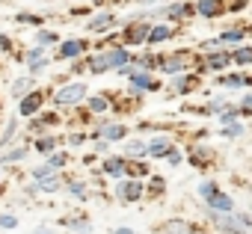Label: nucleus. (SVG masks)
Masks as SVG:
<instances>
[{
  "label": "nucleus",
  "mask_w": 252,
  "mask_h": 234,
  "mask_svg": "<svg viewBox=\"0 0 252 234\" xmlns=\"http://www.w3.org/2000/svg\"><path fill=\"white\" fill-rule=\"evenodd\" d=\"M83 98H86V83H80V80L65 83L63 89L54 92V104H57V107H74V104H80Z\"/></svg>",
  "instance_id": "1"
},
{
  "label": "nucleus",
  "mask_w": 252,
  "mask_h": 234,
  "mask_svg": "<svg viewBox=\"0 0 252 234\" xmlns=\"http://www.w3.org/2000/svg\"><path fill=\"white\" fill-rule=\"evenodd\" d=\"M193 65V54L190 51H178V54H169V57H163V62H160V68L166 71V74H178V71H187Z\"/></svg>",
  "instance_id": "2"
},
{
  "label": "nucleus",
  "mask_w": 252,
  "mask_h": 234,
  "mask_svg": "<svg viewBox=\"0 0 252 234\" xmlns=\"http://www.w3.org/2000/svg\"><path fill=\"white\" fill-rule=\"evenodd\" d=\"M149 36H152V27L146 24V18H137L125 27V42L128 45H143V42H149Z\"/></svg>",
  "instance_id": "3"
},
{
  "label": "nucleus",
  "mask_w": 252,
  "mask_h": 234,
  "mask_svg": "<svg viewBox=\"0 0 252 234\" xmlns=\"http://www.w3.org/2000/svg\"><path fill=\"white\" fill-rule=\"evenodd\" d=\"M143 193H146V187H143L137 178H128V181L116 184V196H119L122 202H137V199H143Z\"/></svg>",
  "instance_id": "4"
},
{
  "label": "nucleus",
  "mask_w": 252,
  "mask_h": 234,
  "mask_svg": "<svg viewBox=\"0 0 252 234\" xmlns=\"http://www.w3.org/2000/svg\"><path fill=\"white\" fill-rule=\"evenodd\" d=\"M42 104H45V95H42L39 89H33L27 98H21V101H18V113H21V116H27V119H36V113L42 110Z\"/></svg>",
  "instance_id": "5"
},
{
  "label": "nucleus",
  "mask_w": 252,
  "mask_h": 234,
  "mask_svg": "<svg viewBox=\"0 0 252 234\" xmlns=\"http://www.w3.org/2000/svg\"><path fill=\"white\" fill-rule=\"evenodd\" d=\"M86 48H89V42H83V39H68V42H60L57 57H60V59H77L80 54H86Z\"/></svg>",
  "instance_id": "6"
},
{
  "label": "nucleus",
  "mask_w": 252,
  "mask_h": 234,
  "mask_svg": "<svg viewBox=\"0 0 252 234\" xmlns=\"http://www.w3.org/2000/svg\"><path fill=\"white\" fill-rule=\"evenodd\" d=\"M104 57H107V65L110 68H125V65H131V54L125 51V48H110V51H104Z\"/></svg>",
  "instance_id": "7"
},
{
  "label": "nucleus",
  "mask_w": 252,
  "mask_h": 234,
  "mask_svg": "<svg viewBox=\"0 0 252 234\" xmlns=\"http://www.w3.org/2000/svg\"><path fill=\"white\" fill-rule=\"evenodd\" d=\"M95 137H104L107 143H119V140H125V137H128V128H125V125H101L98 131H95Z\"/></svg>",
  "instance_id": "8"
},
{
  "label": "nucleus",
  "mask_w": 252,
  "mask_h": 234,
  "mask_svg": "<svg viewBox=\"0 0 252 234\" xmlns=\"http://www.w3.org/2000/svg\"><path fill=\"white\" fill-rule=\"evenodd\" d=\"M110 27H116V15H113V12H101V15H95V18L86 24L89 33H104V30H110Z\"/></svg>",
  "instance_id": "9"
},
{
  "label": "nucleus",
  "mask_w": 252,
  "mask_h": 234,
  "mask_svg": "<svg viewBox=\"0 0 252 234\" xmlns=\"http://www.w3.org/2000/svg\"><path fill=\"white\" fill-rule=\"evenodd\" d=\"M149 89H158V83L152 80L149 71H134L131 74V92H149Z\"/></svg>",
  "instance_id": "10"
},
{
  "label": "nucleus",
  "mask_w": 252,
  "mask_h": 234,
  "mask_svg": "<svg viewBox=\"0 0 252 234\" xmlns=\"http://www.w3.org/2000/svg\"><path fill=\"white\" fill-rule=\"evenodd\" d=\"M101 169H104L107 175H113V178H122L125 172H128V160H125V157H107V160L101 163Z\"/></svg>",
  "instance_id": "11"
},
{
  "label": "nucleus",
  "mask_w": 252,
  "mask_h": 234,
  "mask_svg": "<svg viewBox=\"0 0 252 234\" xmlns=\"http://www.w3.org/2000/svg\"><path fill=\"white\" fill-rule=\"evenodd\" d=\"M160 234H196V228L184 219H169L160 225Z\"/></svg>",
  "instance_id": "12"
},
{
  "label": "nucleus",
  "mask_w": 252,
  "mask_h": 234,
  "mask_svg": "<svg viewBox=\"0 0 252 234\" xmlns=\"http://www.w3.org/2000/svg\"><path fill=\"white\" fill-rule=\"evenodd\" d=\"M30 92H33V77H30V74H24V77H15V80H12V98H18V101H21V98H27Z\"/></svg>",
  "instance_id": "13"
},
{
  "label": "nucleus",
  "mask_w": 252,
  "mask_h": 234,
  "mask_svg": "<svg viewBox=\"0 0 252 234\" xmlns=\"http://www.w3.org/2000/svg\"><path fill=\"white\" fill-rule=\"evenodd\" d=\"M208 207H211V210H217V213H231V210H234V202H231V196L217 193V196L208 202Z\"/></svg>",
  "instance_id": "14"
},
{
  "label": "nucleus",
  "mask_w": 252,
  "mask_h": 234,
  "mask_svg": "<svg viewBox=\"0 0 252 234\" xmlns=\"http://www.w3.org/2000/svg\"><path fill=\"white\" fill-rule=\"evenodd\" d=\"M196 12L205 15V18H217V15L222 12V3H220V0H199V3H196Z\"/></svg>",
  "instance_id": "15"
},
{
  "label": "nucleus",
  "mask_w": 252,
  "mask_h": 234,
  "mask_svg": "<svg viewBox=\"0 0 252 234\" xmlns=\"http://www.w3.org/2000/svg\"><path fill=\"white\" fill-rule=\"evenodd\" d=\"M193 12H196V6H190V3H172V6L160 9V15H166V18H184V15H193Z\"/></svg>",
  "instance_id": "16"
},
{
  "label": "nucleus",
  "mask_w": 252,
  "mask_h": 234,
  "mask_svg": "<svg viewBox=\"0 0 252 234\" xmlns=\"http://www.w3.org/2000/svg\"><path fill=\"white\" fill-rule=\"evenodd\" d=\"M169 148H175V146L169 143V137H155V140L149 143V154H155V157H166Z\"/></svg>",
  "instance_id": "17"
},
{
  "label": "nucleus",
  "mask_w": 252,
  "mask_h": 234,
  "mask_svg": "<svg viewBox=\"0 0 252 234\" xmlns=\"http://www.w3.org/2000/svg\"><path fill=\"white\" fill-rule=\"evenodd\" d=\"M86 110H89V113H107V110H110V98H104V95H89V98H86Z\"/></svg>",
  "instance_id": "18"
},
{
  "label": "nucleus",
  "mask_w": 252,
  "mask_h": 234,
  "mask_svg": "<svg viewBox=\"0 0 252 234\" xmlns=\"http://www.w3.org/2000/svg\"><path fill=\"white\" fill-rule=\"evenodd\" d=\"M169 36H172V27H169V24H158V27H152L149 45H160V42H166Z\"/></svg>",
  "instance_id": "19"
},
{
  "label": "nucleus",
  "mask_w": 252,
  "mask_h": 234,
  "mask_svg": "<svg viewBox=\"0 0 252 234\" xmlns=\"http://www.w3.org/2000/svg\"><path fill=\"white\" fill-rule=\"evenodd\" d=\"M65 228H74V231H83V234H89L92 231V225H89V219H83V216H65V219H60Z\"/></svg>",
  "instance_id": "20"
},
{
  "label": "nucleus",
  "mask_w": 252,
  "mask_h": 234,
  "mask_svg": "<svg viewBox=\"0 0 252 234\" xmlns=\"http://www.w3.org/2000/svg\"><path fill=\"white\" fill-rule=\"evenodd\" d=\"M125 154L143 157V154H149V143H143V140H128V143H125Z\"/></svg>",
  "instance_id": "21"
},
{
  "label": "nucleus",
  "mask_w": 252,
  "mask_h": 234,
  "mask_svg": "<svg viewBox=\"0 0 252 234\" xmlns=\"http://www.w3.org/2000/svg\"><path fill=\"white\" fill-rule=\"evenodd\" d=\"M36 187H39L42 193L54 196V193H60V190H63V178H60V175H54V178H45V181H39Z\"/></svg>",
  "instance_id": "22"
},
{
  "label": "nucleus",
  "mask_w": 252,
  "mask_h": 234,
  "mask_svg": "<svg viewBox=\"0 0 252 234\" xmlns=\"http://www.w3.org/2000/svg\"><path fill=\"white\" fill-rule=\"evenodd\" d=\"M27 157V148L21 146V148H12V151H6L3 157H0V169L3 166H12V163H18V160H24Z\"/></svg>",
  "instance_id": "23"
},
{
  "label": "nucleus",
  "mask_w": 252,
  "mask_h": 234,
  "mask_svg": "<svg viewBox=\"0 0 252 234\" xmlns=\"http://www.w3.org/2000/svg\"><path fill=\"white\" fill-rule=\"evenodd\" d=\"M220 86H252V77H246V74H225V77H220Z\"/></svg>",
  "instance_id": "24"
},
{
  "label": "nucleus",
  "mask_w": 252,
  "mask_h": 234,
  "mask_svg": "<svg viewBox=\"0 0 252 234\" xmlns=\"http://www.w3.org/2000/svg\"><path fill=\"white\" fill-rule=\"evenodd\" d=\"M36 42H39V48H51V45L60 42V36H57L54 30H39V33H36Z\"/></svg>",
  "instance_id": "25"
},
{
  "label": "nucleus",
  "mask_w": 252,
  "mask_h": 234,
  "mask_svg": "<svg viewBox=\"0 0 252 234\" xmlns=\"http://www.w3.org/2000/svg\"><path fill=\"white\" fill-rule=\"evenodd\" d=\"M86 65H89V71H92V74H104V71L110 68L104 54H101V57H89V59H86Z\"/></svg>",
  "instance_id": "26"
},
{
  "label": "nucleus",
  "mask_w": 252,
  "mask_h": 234,
  "mask_svg": "<svg viewBox=\"0 0 252 234\" xmlns=\"http://www.w3.org/2000/svg\"><path fill=\"white\" fill-rule=\"evenodd\" d=\"M54 148H57V137H42V140H36V151L39 154H54Z\"/></svg>",
  "instance_id": "27"
},
{
  "label": "nucleus",
  "mask_w": 252,
  "mask_h": 234,
  "mask_svg": "<svg viewBox=\"0 0 252 234\" xmlns=\"http://www.w3.org/2000/svg\"><path fill=\"white\" fill-rule=\"evenodd\" d=\"M30 175H33V178H36V184H39V181H45V178H54V175H57V169H54L51 163H42V166H33V172H30Z\"/></svg>",
  "instance_id": "28"
},
{
  "label": "nucleus",
  "mask_w": 252,
  "mask_h": 234,
  "mask_svg": "<svg viewBox=\"0 0 252 234\" xmlns=\"http://www.w3.org/2000/svg\"><path fill=\"white\" fill-rule=\"evenodd\" d=\"M15 21H18V24H33V27H39V30H42V24H45V18H42V15H33V12H18Z\"/></svg>",
  "instance_id": "29"
},
{
  "label": "nucleus",
  "mask_w": 252,
  "mask_h": 234,
  "mask_svg": "<svg viewBox=\"0 0 252 234\" xmlns=\"http://www.w3.org/2000/svg\"><path fill=\"white\" fill-rule=\"evenodd\" d=\"M60 119L57 116H45V119H30V131L36 134V131H42V128H48V125H57Z\"/></svg>",
  "instance_id": "30"
},
{
  "label": "nucleus",
  "mask_w": 252,
  "mask_h": 234,
  "mask_svg": "<svg viewBox=\"0 0 252 234\" xmlns=\"http://www.w3.org/2000/svg\"><path fill=\"white\" fill-rule=\"evenodd\" d=\"M15 131H18V122H15V119H9V125H6V131H3V137H0V148H3V146H9V143H12Z\"/></svg>",
  "instance_id": "31"
},
{
  "label": "nucleus",
  "mask_w": 252,
  "mask_h": 234,
  "mask_svg": "<svg viewBox=\"0 0 252 234\" xmlns=\"http://www.w3.org/2000/svg\"><path fill=\"white\" fill-rule=\"evenodd\" d=\"M48 163H51L54 169H65V163H68V154H65V151H54V154L48 157Z\"/></svg>",
  "instance_id": "32"
},
{
  "label": "nucleus",
  "mask_w": 252,
  "mask_h": 234,
  "mask_svg": "<svg viewBox=\"0 0 252 234\" xmlns=\"http://www.w3.org/2000/svg\"><path fill=\"white\" fill-rule=\"evenodd\" d=\"M68 193L77 196V199H86V196H89V190H86L83 181H68Z\"/></svg>",
  "instance_id": "33"
},
{
  "label": "nucleus",
  "mask_w": 252,
  "mask_h": 234,
  "mask_svg": "<svg viewBox=\"0 0 252 234\" xmlns=\"http://www.w3.org/2000/svg\"><path fill=\"white\" fill-rule=\"evenodd\" d=\"M225 65H228V54H217V57L208 59V68H214V71H220V68H225Z\"/></svg>",
  "instance_id": "34"
},
{
  "label": "nucleus",
  "mask_w": 252,
  "mask_h": 234,
  "mask_svg": "<svg viewBox=\"0 0 252 234\" xmlns=\"http://www.w3.org/2000/svg\"><path fill=\"white\" fill-rule=\"evenodd\" d=\"M0 228H6V231L18 228V216L15 213H0Z\"/></svg>",
  "instance_id": "35"
},
{
  "label": "nucleus",
  "mask_w": 252,
  "mask_h": 234,
  "mask_svg": "<svg viewBox=\"0 0 252 234\" xmlns=\"http://www.w3.org/2000/svg\"><path fill=\"white\" fill-rule=\"evenodd\" d=\"M234 62H237V65H246V62H252V48H240V51L234 54Z\"/></svg>",
  "instance_id": "36"
},
{
  "label": "nucleus",
  "mask_w": 252,
  "mask_h": 234,
  "mask_svg": "<svg viewBox=\"0 0 252 234\" xmlns=\"http://www.w3.org/2000/svg\"><path fill=\"white\" fill-rule=\"evenodd\" d=\"M220 42H222V45H231V42H243V33H237V30H228V33H222V36H220Z\"/></svg>",
  "instance_id": "37"
},
{
  "label": "nucleus",
  "mask_w": 252,
  "mask_h": 234,
  "mask_svg": "<svg viewBox=\"0 0 252 234\" xmlns=\"http://www.w3.org/2000/svg\"><path fill=\"white\" fill-rule=\"evenodd\" d=\"M217 193H220V190H217V184H199V196H205L208 202H211Z\"/></svg>",
  "instance_id": "38"
},
{
  "label": "nucleus",
  "mask_w": 252,
  "mask_h": 234,
  "mask_svg": "<svg viewBox=\"0 0 252 234\" xmlns=\"http://www.w3.org/2000/svg\"><path fill=\"white\" fill-rule=\"evenodd\" d=\"M146 172H149V166H146V163H128V175L140 178V175H146Z\"/></svg>",
  "instance_id": "39"
},
{
  "label": "nucleus",
  "mask_w": 252,
  "mask_h": 234,
  "mask_svg": "<svg viewBox=\"0 0 252 234\" xmlns=\"http://www.w3.org/2000/svg\"><path fill=\"white\" fill-rule=\"evenodd\" d=\"M0 51H3V54H12V51H15V42H12L6 33H0Z\"/></svg>",
  "instance_id": "40"
},
{
  "label": "nucleus",
  "mask_w": 252,
  "mask_h": 234,
  "mask_svg": "<svg viewBox=\"0 0 252 234\" xmlns=\"http://www.w3.org/2000/svg\"><path fill=\"white\" fill-rule=\"evenodd\" d=\"M163 160H166V163H169V166H178V163H181V151H178V148H169V151H166V157H163Z\"/></svg>",
  "instance_id": "41"
},
{
  "label": "nucleus",
  "mask_w": 252,
  "mask_h": 234,
  "mask_svg": "<svg viewBox=\"0 0 252 234\" xmlns=\"http://www.w3.org/2000/svg\"><path fill=\"white\" fill-rule=\"evenodd\" d=\"M237 113H240V107H228V110L220 116V122H225V125H228V122H234V116H237Z\"/></svg>",
  "instance_id": "42"
},
{
  "label": "nucleus",
  "mask_w": 252,
  "mask_h": 234,
  "mask_svg": "<svg viewBox=\"0 0 252 234\" xmlns=\"http://www.w3.org/2000/svg\"><path fill=\"white\" fill-rule=\"evenodd\" d=\"M163 178H152V196H158V193H163Z\"/></svg>",
  "instance_id": "43"
},
{
  "label": "nucleus",
  "mask_w": 252,
  "mask_h": 234,
  "mask_svg": "<svg viewBox=\"0 0 252 234\" xmlns=\"http://www.w3.org/2000/svg\"><path fill=\"white\" fill-rule=\"evenodd\" d=\"M240 113H246V116H252V95H246V98L240 101Z\"/></svg>",
  "instance_id": "44"
},
{
  "label": "nucleus",
  "mask_w": 252,
  "mask_h": 234,
  "mask_svg": "<svg viewBox=\"0 0 252 234\" xmlns=\"http://www.w3.org/2000/svg\"><path fill=\"white\" fill-rule=\"evenodd\" d=\"M237 134H243V131H240V125H231V128H225V131H222V137H228V140H234Z\"/></svg>",
  "instance_id": "45"
},
{
  "label": "nucleus",
  "mask_w": 252,
  "mask_h": 234,
  "mask_svg": "<svg viewBox=\"0 0 252 234\" xmlns=\"http://www.w3.org/2000/svg\"><path fill=\"white\" fill-rule=\"evenodd\" d=\"M86 143V134H71L68 137V146H83Z\"/></svg>",
  "instance_id": "46"
},
{
  "label": "nucleus",
  "mask_w": 252,
  "mask_h": 234,
  "mask_svg": "<svg viewBox=\"0 0 252 234\" xmlns=\"http://www.w3.org/2000/svg\"><path fill=\"white\" fill-rule=\"evenodd\" d=\"M110 234H134V228H128V225H119V228H113Z\"/></svg>",
  "instance_id": "47"
},
{
  "label": "nucleus",
  "mask_w": 252,
  "mask_h": 234,
  "mask_svg": "<svg viewBox=\"0 0 252 234\" xmlns=\"http://www.w3.org/2000/svg\"><path fill=\"white\" fill-rule=\"evenodd\" d=\"M107 146H110L107 140H98V143H95V151H107Z\"/></svg>",
  "instance_id": "48"
},
{
  "label": "nucleus",
  "mask_w": 252,
  "mask_h": 234,
  "mask_svg": "<svg viewBox=\"0 0 252 234\" xmlns=\"http://www.w3.org/2000/svg\"><path fill=\"white\" fill-rule=\"evenodd\" d=\"M231 6H234V9H243V6H246V0H231Z\"/></svg>",
  "instance_id": "49"
},
{
  "label": "nucleus",
  "mask_w": 252,
  "mask_h": 234,
  "mask_svg": "<svg viewBox=\"0 0 252 234\" xmlns=\"http://www.w3.org/2000/svg\"><path fill=\"white\" fill-rule=\"evenodd\" d=\"M36 234H57L54 228H36Z\"/></svg>",
  "instance_id": "50"
},
{
  "label": "nucleus",
  "mask_w": 252,
  "mask_h": 234,
  "mask_svg": "<svg viewBox=\"0 0 252 234\" xmlns=\"http://www.w3.org/2000/svg\"><path fill=\"white\" fill-rule=\"evenodd\" d=\"M140 3H155V0H140Z\"/></svg>",
  "instance_id": "51"
},
{
  "label": "nucleus",
  "mask_w": 252,
  "mask_h": 234,
  "mask_svg": "<svg viewBox=\"0 0 252 234\" xmlns=\"http://www.w3.org/2000/svg\"><path fill=\"white\" fill-rule=\"evenodd\" d=\"M92 3H101V0H92Z\"/></svg>",
  "instance_id": "52"
}]
</instances>
